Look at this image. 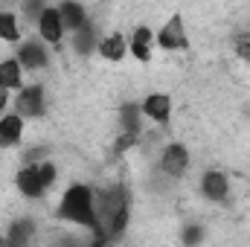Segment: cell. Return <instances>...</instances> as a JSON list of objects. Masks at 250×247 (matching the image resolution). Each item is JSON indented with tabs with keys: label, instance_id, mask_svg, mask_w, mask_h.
I'll return each instance as SVG.
<instances>
[{
	"label": "cell",
	"instance_id": "cell-1",
	"mask_svg": "<svg viewBox=\"0 0 250 247\" xmlns=\"http://www.w3.org/2000/svg\"><path fill=\"white\" fill-rule=\"evenodd\" d=\"M93 201H96V218H99V233L105 242H120L131 224V189L125 181L93 186Z\"/></svg>",
	"mask_w": 250,
	"mask_h": 247
},
{
	"label": "cell",
	"instance_id": "cell-2",
	"mask_svg": "<svg viewBox=\"0 0 250 247\" xmlns=\"http://www.w3.org/2000/svg\"><path fill=\"white\" fill-rule=\"evenodd\" d=\"M56 218H62L67 224H73L76 230H87L96 236V245L108 247L105 236L99 233V218H96V201H93V186L84 181H73L62 192L59 206H56Z\"/></svg>",
	"mask_w": 250,
	"mask_h": 247
},
{
	"label": "cell",
	"instance_id": "cell-3",
	"mask_svg": "<svg viewBox=\"0 0 250 247\" xmlns=\"http://www.w3.org/2000/svg\"><path fill=\"white\" fill-rule=\"evenodd\" d=\"M189 166H192V157H189V148L184 143H166L163 145V151L157 157V172L163 178H169L175 184L189 172Z\"/></svg>",
	"mask_w": 250,
	"mask_h": 247
},
{
	"label": "cell",
	"instance_id": "cell-4",
	"mask_svg": "<svg viewBox=\"0 0 250 247\" xmlns=\"http://www.w3.org/2000/svg\"><path fill=\"white\" fill-rule=\"evenodd\" d=\"M47 111V93H44V84L41 82H32V84H23L15 96V114L26 123V120H41Z\"/></svg>",
	"mask_w": 250,
	"mask_h": 247
},
{
	"label": "cell",
	"instance_id": "cell-5",
	"mask_svg": "<svg viewBox=\"0 0 250 247\" xmlns=\"http://www.w3.org/2000/svg\"><path fill=\"white\" fill-rule=\"evenodd\" d=\"M154 41H157V47L166 50V53H184V50H189V35H187L184 15L175 12V15L163 23V29L154 35Z\"/></svg>",
	"mask_w": 250,
	"mask_h": 247
},
{
	"label": "cell",
	"instance_id": "cell-6",
	"mask_svg": "<svg viewBox=\"0 0 250 247\" xmlns=\"http://www.w3.org/2000/svg\"><path fill=\"white\" fill-rule=\"evenodd\" d=\"M35 239H38V224H35V218H29V215L12 218V221L6 224V230H3L6 247H32Z\"/></svg>",
	"mask_w": 250,
	"mask_h": 247
},
{
	"label": "cell",
	"instance_id": "cell-7",
	"mask_svg": "<svg viewBox=\"0 0 250 247\" xmlns=\"http://www.w3.org/2000/svg\"><path fill=\"white\" fill-rule=\"evenodd\" d=\"M201 195H204V201H209V204H224L227 198H230V192H233V186H230V175L224 172V169H207L204 175H201Z\"/></svg>",
	"mask_w": 250,
	"mask_h": 247
},
{
	"label": "cell",
	"instance_id": "cell-8",
	"mask_svg": "<svg viewBox=\"0 0 250 247\" xmlns=\"http://www.w3.org/2000/svg\"><path fill=\"white\" fill-rule=\"evenodd\" d=\"M15 59L21 62L23 73H38V70H47V67H50V62H53V59H50V47H47L44 41H35V38L23 41Z\"/></svg>",
	"mask_w": 250,
	"mask_h": 247
},
{
	"label": "cell",
	"instance_id": "cell-9",
	"mask_svg": "<svg viewBox=\"0 0 250 247\" xmlns=\"http://www.w3.org/2000/svg\"><path fill=\"white\" fill-rule=\"evenodd\" d=\"M15 189L21 198L26 201H41L47 195V189L41 184V175H38V166H21L15 172Z\"/></svg>",
	"mask_w": 250,
	"mask_h": 247
},
{
	"label": "cell",
	"instance_id": "cell-10",
	"mask_svg": "<svg viewBox=\"0 0 250 247\" xmlns=\"http://www.w3.org/2000/svg\"><path fill=\"white\" fill-rule=\"evenodd\" d=\"M140 108H143V117H148L157 128H166L172 123V96L169 93H148Z\"/></svg>",
	"mask_w": 250,
	"mask_h": 247
},
{
	"label": "cell",
	"instance_id": "cell-11",
	"mask_svg": "<svg viewBox=\"0 0 250 247\" xmlns=\"http://www.w3.org/2000/svg\"><path fill=\"white\" fill-rule=\"evenodd\" d=\"M128 53L137 59V62H151V53H154V32L148 23H137L128 35Z\"/></svg>",
	"mask_w": 250,
	"mask_h": 247
},
{
	"label": "cell",
	"instance_id": "cell-12",
	"mask_svg": "<svg viewBox=\"0 0 250 247\" xmlns=\"http://www.w3.org/2000/svg\"><path fill=\"white\" fill-rule=\"evenodd\" d=\"M38 35L47 47H59L64 38V23L62 15H59V6H47L44 15L38 18Z\"/></svg>",
	"mask_w": 250,
	"mask_h": 247
},
{
	"label": "cell",
	"instance_id": "cell-13",
	"mask_svg": "<svg viewBox=\"0 0 250 247\" xmlns=\"http://www.w3.org/2000/svg\"><path fill=\"white\" fill-rule=\"evenodd\" d=\"M23 134H26V123L15 111L0 117V148H18L23 143Z\"/></svg>",
	"mask_w": 250,
	"mask_h": 247
},
{
	"label": "cell",
	"instance_id": "cell-14",
	"mask_svg": "<svg viewBox=\"0 0 250 247\" xmlns=\"http://www.w3.org/2000/svg\"><path fill=\"white\" fill-rule=\"evenodd\" d=\"M99 41H102V35H99L96 21H87L79 32H73L70 47H73V53H76V56H90V53H96V50H99Z\"/></svg>",
	"mask_w": 250,
	"mask_h": 247
},
{
	"label": "cell",
	"instance_id": "cell-15",
	"mask_svg": "<svg viewBox=\"0 0 250 247\" xmlns=\"http://www.w3.org/2000/svg\"><path fill=\"white\" fill-rule=\"evenodd\" d=\"M105 62L111 64H120L128 56V38H125L123 32H108V35H102V41H99V50H96Z\"/></svg>",
	"mask_w": 250,
	"mask_h": 247
},
{
	"label": "cell",
	"instance_id": "cell-16",
	"mask_svg": "<svg viewBox=\"0 0 250 247\" xmlns=\"http://www.w3.org/2000/svg\"><path fill=\"white\" fill-rule=\"evenodd\" d=\"M59 15H62L64 32H79V29H82V26L90 21L87 9H84L82 3H73V0H67V3H59Z\"/></svg>",
	"mask_w": 250,
	"mask_h": 247
},
{
	"label": "cell",
	"instance_id": "cell-17",
	"mask_svg": "<svg viewBox=\"0 0 250 247\" xmlns=\"http://www.w3.org/2000/svg\"><path fill=\"white\" fill-rule=\"evenodd\" d=\"M120 134H134V137H143V108L137 102H125L120 108Z\"/></svg>",
	"mask_w": 250,
	"mask_h": 247
},
{
	"label": "cell",
	"instance_id": "cell-18",
	"mask_svg": "<svg viewBox=\"0 0 250 247\" xmlns=\"http://www.w3.org/2000/svg\"><path fill=\"white\" fill-rule=\"evenodd\" d=\"M0 87H6L9 93L23 87V67H21V62L15 56L0 59Z\"/></svg>",
	"mask_w": 250,
	"mask_h": 247
},
{
	"label": "cell",
	"instance_id": "cell-19",
	"mask_svg": "<svg viewBox=\"0 0 250 247\" xmlns=\"http://www.w3.org/2000/svg\"><path fill=\"white\" fill-rule=\"evenodd\" d=\"M21 41V18L12 9H0V44H18Z\"/></svg>",
	"mask_w": 250,
	"mask_h": 247
},
{
	"label": "cell",
	"instance_id": "cell-20",
	"mask_svg": "<svg viewBox=\"0 0 250 247\" xmlns=\"http://www.w3.org/2000/svg\"><path fill=\"white\" fill-rule=\"evenodd\" d=\"M204 233H207V230H204L201 224L192 221V224H187V227L181 230V245L184 247H198L201 242H204Z\"/></svg>",
	"mask_w": 250,
	"mask_h": 247
},
{
	"label": "cell",
	"instance_id": "cell-21",
	"mask_svg": "<svg viewBox=\"0 0 250 247\" xmlns=\"http://www.w3.org/2000/svg\"><path fill=\"white\" fill-rule=\"evenodd\" d=\"M140 145V137H134V134H117V140H114V145H111V154L114 157H123L125 151H131V148H137Z\"/></svg>",
	"mask_w": 250,
	"mask_h": 247
},
{
	"label": "cell",
	"instance_id": "cell-22",
	"mask_svg": "<svg viewBox=\"0 0 250 247\" xmlns=\"http://www.w3.org/2000/svg\"><path fill=\"white\" fill-rule=\"evenodd\" d=\"M44 9H47V6H44L41 0H32V3L26 0V3L21 6V12H18V18H21V21H35V23H38V18L44 15Z\"/></svg>",
	"mask_w": 250,
	"mask_h": 247
},
{
	"label": "cell",
	"instance_id": "cell-23",
	"mask_svg": "<svg viewBox=\"0 0 250 247\" xmlns=\"http://www.w3.org/2000/svg\"><path fill=\"white\" fill-rule=\"evenodd\" d=\"M236 56H239L242 62L250 64V38H239V41H236Z\"/></svg>",
	"mask_w": 250,
	"mask_h": 247
},
{
	"label": "cell",
	"instance_id": "cell-24",
	"mask_svg": "<svg viewBox=\"0 0 250 247\" xmlns=\"http://www.w3.org/2000/svg\"><path fill=\"white\" fill-rule=\"evenodd\" d=\"M6 105H9V90L0 87V111H6Z\"/></svg>",
	"mask_w": 250,
	"mask_h": 247
},
{
	"label": "cell",
	"instance_id": "cell-25",
	"mask_svg": "<svg viewBox=\"0 0 250 247\" xmlns=\"http://www.w3.org/2000/svg\"><path fill=\"white\" fill-rule=\"evenodd\" d=\"M0 247H6V242H3V233H0Z\"/></svg>",
	"mask_w": 250,
	"mask_h": 247
}]
</instances>
